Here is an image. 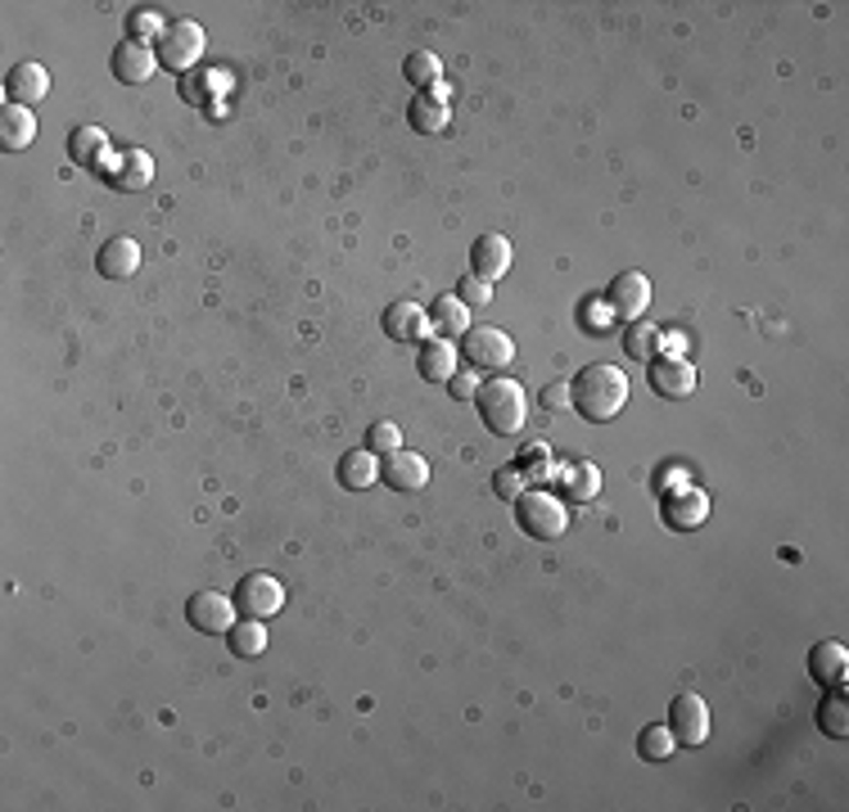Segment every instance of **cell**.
<instances>
[{
	"label": "cell",
	"instance_id": "cell-34",
	"mask_svg": "<svg viewBox=\"0 0 849 812\" xmlns=\"http://www.w3.org/2000/svg\"><path fill=\"white\" fill-rule=\"evenodd\" d=\"M456 299H461L465 307H484V303H493V284L480 280V275H465V280L456 284Z\"/></svg>",
	"mask_w": 849,
	"mask_h": 812
},
{
	"label": "cell",
	"instance_id": "cell-12",
	"mask_svg": "<svg viewBox=\"0 0 849 812\" xmlns=\"http://www.w3.org/2000/svg\"><path fill=\"white\" fill-rule=\"evenodd\" d=\"M96 172H105L114 190H127V195H131V190H150V181H154V159H150L146 150H122L118 163L105 159Z\"/></svg>",
	"mask_w": 849,
	"mask_h": 812
},
{
	"label": "cell",
	"instance_id": "cell-2",
	"mask_svg": "<svg viewBox=\"0 0 849 812\" xmlns=\"http://www.w3.org/2000/svg\"><path fill=\"white\" fill-rule=\"evenodd\" d=\"M475 407H480V420L493 429L497 439L520 434L525 420H529V398H525V389L515 385V379H506V375H497V379H488V385H480Z\"/></svg>",
	"mask_w": 849,
	"mask_h": 812
},
{
	"label": "cell",
	"instance_id": "cell-25",
	"mask_svg": "<svg viewBox=\"0 0 849 812\" xmlns=\"http://www.w3.org/2000/svg\"><path fill=\"white\" fill-rule=\"evenodd\" d=\"M226 646L235 659H258L267 650V624L262 618H235L230 632H226Z\"/></svg>",
	"mask_w": 849,
	"mask_h": 812
},
{
	"label": "cell",
	"instance_id": "cell-28",
	"mask_svg": "<svg viewBox=\"0 0 849 812\" xmlns=\"http://www.w3.org/2000/svg\"><path fill=\"white\" fill-rule=\"evenodd\" d=\"M411 127L424 136V131H443L448 127V105L439 95H416L411 100Z\"/></svg>",
	"mask_w": 849,
	"mask_h": 812
},
{
	"label": "cell",
	"instance_id": "cell-39",
	"mask_svg": "<svg viewBox=\"0 0 849 812\" xmlns=\"http://www.w3.org/2000/svg\"><path fill=\"white\" fill-rule=\"evenodd\" d=\"M655 488H659V497H665V492H678V488H687V474L674 469V465H669V469H659V484H655Z\"/></svg>",
	"mask_w": 849,
	"mask_h": 812
},
{
	"label": "cell",
	"instance_id": "cell-31",
	"mask_svg": "<svg viewBox=\"0 0 849 812\" xmlns=\"http://www.w3.org/2000/svg\"><path fill=\"white\" fill-rule=\"evenodd\" d=\"M366 447H370L375 456H394V452L402 447V429H398L394 420H375V424L366 429Z\"/></svg>",
	"mask_w": 849,
	"mask_h": 812
},
{
	"label": "cell",
	"instance_id": "cell-11",
	"mask_svg": "<svg viewBox=\"0 0 849 812\" xmlns=\"http://www.w3.org/2000/svg\"><path fill=\"white\" fill-rule=\"evenodd\" d=\"M109 68H114V77L122 82V86H140V82H150L154 77V68H159V55H154V45H146V41H122V45H114V59H109Z\"/></svg>",
	"mask_w": 849,
	"mask_h": 812
},
{
	"label": "cell",
	"instance_id": "cell-5",
	"mask_svg": "<svg viewBox=\"0 0 849 812\" xmlns=\"http://www.w3.org/2000/svg\"><path fill=\"white\" fill-rule=\"evenodd\" d=\"M461 357L475 370H506L515 361V344H511V334L497 329V325H470L461 334Z\"/></svg>",
	"mask_w": 849,
	"mask_h": 812
},
{
	"label": "cell",
	"instance_id": "cell-21",
	"mask_svg": "<svg viewBox=\"0 0 849 812\" xmlns=\"http://www.w3.org/2000/svg\"><path fill=\"white\" fill-rule=\"evenodd\" d=\"M416 370L424 379H434V385H448V379L456 375V344L452 339H424L420 357H416Z\"/></svg>",
	"mask_w": 849,
	"mask_h": 812
},
{
	"label": "cell",
	"instance_id": "cell-8",
	"mask_svg": "<svg viewBox=\"0 0 849 812\" xmlns=\"http://www.w3.org/2000/svg\"><path fill=\"white\" fill-rule=\"evenodd\" d=\"M605 307H610V316L642 321V312L651 307V280L642 271H620L605 290Z\"/></svg>",
	"mask_w": 849,
	"mask_h": 812
},
{
	"label": "cell",
	"instance_id": "cell-29",
	"mask_svg": "<svg viewBox=\"0 0 849 812\" xmlns=\"http://www.w3.org/2000/svg\"><path fill=\"white\" fill-rule=\"evenodd\" d=\"M818 727H823L831 740H845V736H849V700L840 695V686H836V695L823 700V708H818Z\"/></svg>",
	"mask_w": 849,
	"mask_h": 812
},
{
	"label": "cell",
	"instance_id": "cell-17",
	"mask_svg": "<svg viewBox=\"0 0 849 812\" xmlns=\"http://www.w3.org/2000/svg\"><path fill=\"white\" fill-rule=\"evenodd\" d=\"M434 325H430V312H424L420 303H411V299H402V303H389V312H385V334L389 339H398V344H424V334H430Z\"/></svg>",
	"mask_w": 849,
	"mask_h": 812
},
{
	"label": "cell",
	"instance_id": "cell-32",
	"mask_svg": "<svg viewBox=\"0 0 849 812\" xmlns=\"http://www.w3.org/2000/svg\"><path fill=\"white\" fill-rule=\"evenodd\" d=\"M624 348H628V357H655V348H659V329L655 325H646V321H628V334H624Z\"/></svg>",
	"mask_w": 849,
	"mask_h": 812
},
{
	"label": "cell",
	"instance_id": "cell-4",
	"mask_svg": "<svg viewBox=\"0 0 849 812\" xmlns=\"http://www.w3.org/2000/svg\"><path fill=\"white\" fill-rule=\"evenodd\" d=\"M204 45H208V36H204V28L195 19H172L163 28V36L154 41V55L172 73H191L204 59Z\"/></svg>",
	"mask_w": 849,
	"mask_h": 812
},
{
	"label": "cell",
	"instance_id": "cell-30",
	"mask_svg": "<svg viewBox=\"0 0 849 812\" xmlns=\"http://www.w3.org/2000/svg\"><path fill=\"white\" fill-rule=\"evenodd\" d=\"M674 749H678V736H674L669 727H646V732L637 736V754H642L646 762H665Z\"/></svg>",
	"mask_w": 849,
	"mask_h": 812
},
{
	"label": "cell",
	"instance_id": "cell-6",
	"mask_svg": "<svg viewBox=\"0 0 849 812\" xmlns=\"http://www.w3.org/2000/svg\"><path fill=\"white\" fill-rule=\"evenodd\" d=\"M235 609H240L245 618H276L280 609H286V583L271 578V573H245L240 587H235Z\"/></svg>",
	"mask_w": 849,
	"mask_h": 812
},
{
	"label": "cell",
	"instance_id": "cell-3",
	"mask_svg": "<svg viewBox=\"0 0 849 812\" xmlns=\"http://www.w3.org/2000/svg\"><path fill=\"white\" fill-rule=\"evenodd\" d=\"M515 519H520V529L529 538H538V542H556L565 529H570V510H565V501L551 497V492H529V488L515 497Z\"/></svg>",
	"mask_w": 849,
	"mask_h": 812
},
{
	"label": "cell",
	"instance_id": "cell-14",
	"mask_svg": "<svg viewBox=\"0 0 849 812\" xmlns=\"http://www.w3.org/2000/svg\"><path fill=\"white\" fill-rule=\"evenodd\" d=\"M45 95H51V73H45L41 64L23 59V64H14V68L6 73V100H10V105L32 109L36 100H45Z\"/></svg>",
	"mask_w": 849,
	"mask_h": 812
},
{
	"label": "cell",
	"instance_id": "cell-19",
	"mask_svg": "<svg viewBox=\"0 0 849 812\" xmlns=\"http://www.w3.org/2000/svg\"><path fill=\"white\" fill-rule=\"evenodd\" d=\"M809 673H814V682L818 686H840L845 682V673H849V650L840 646V641H818L814 650H809Z\"/></svg>",
	"mask_w": 849,
	"mask_h": 812
},
{
	"label": "cell",
	"instance_id": "cell-10",
	"mask_svg": "<svg viewBox=\"0 0 849 812\" xmlns=\"http://www.w3.org/2000/svg\"><path fill=\"white\" fill-rule=\"evenodd\" d=\"M669 732L678 736V745H705V736H710V704L691 691L678 695L669 708Z\"/></svg>",
	"mask_w": 849,
	"mask_h": 812
},
{
	"label": "cell",
	"instance_id": "cell-16",
	"mask_svg": "<svg viewBox=\"0 0 849 812\" xmlns=\"http://www.w3.org/2000/svg\"><path fill=\"white\" fill-rule=\"evenodd\" d=\"M705 515H710V497H705L700 488H678V492H665V523L678 533H691L705 523Z\"/></svg>",
	"mask_w": 849,
	"mask_h": 812
},
{
	"label": "cell",
	"instance_id": "cell-23",
	"mask_svg": "<svg viewBox=\"0 0 849 812\" xmlns=\"http://www.w3.org/2000/svg\"><path fill=\"white\" fill-rule=\"evenodd\" d=\"M36 140V118H32V109H23V105H6L0 109V145L6 150H28Z\"/></svg>",
	"mask_w": 849,
	"mask_h": 812
},
{
	"label": "cell",
	"instance_id": "cell-37",
	"mask_svg": "<svg viewBox=\"0 0 849 812\" xmlns=\"http://www.w3.org/2000/svg\"><path fill=\"white\" fill-rule=\"evenodd\" d=\"M448 393H452L456 402H475V398H480V375H475V370H456V375L448 379Z\"/></svg>",
	"mask_w": 849,
	"mask_h": 812
},
{
	"label": "cell",
	"instance_id": "cell-36",
	"mask_svg": "<svg viewBox=\"0 0 849 812\" xmlns=\"http://www.w3.org/2000/svg\"><path fill=\"white\" fill-rule=\"evenodd\" d=\"M515 465H520V469L529 474V479H547V474H551V456H547V447H542V443H529Z\"/></svg>",
	"mask_w": 849,
	"mask_h": 812
},
{
	"label": "cell",
	"instance_id": "cell-22",
	"mask_svg": "<svg viewBox=\"0 0 849 812\" xmlns=\"http://www.w3.org/2000/svg\"><path fill=\"white\" fill-rule=\"evenodd\" d=\"M340 484L362 492L370 484H380V456H375L370 447H357V452H344L340 456Z\"/></svg>",
	"mask_w": 849,
	"mask_h": 812
},
{
	"label": "cell",
	"instance_id": "cell-9",
	"mask_svg": "<svg viewBox=\"0 0 849 812\" xmlns=\"http://www.w3.org/2000/svg\"><path fill=\"white\" fill-rule=\"evenodd\" d=\"M646 379H651L655 398H665V402H678V398L696 393V366L687 357H659V361H651Z\"/></svg>",
	"mask_w": 849,
	"mask_h": 812
},
{
	"label": "cell",
	"instance_id": "cell-15",
	"mask_svg": "<svg viewBox=\"0 0 849 812\" xmlns=\"http://www.w3.org/2000/svg\"><path fill=\"white\" fill-rule=\"evenodd\" d=\"M380 484H389L394 492H420L424 484H430V465H424V456L398 447V452L380 465Z\"/></svg>",
	"mask_w": 849,
	"mask_h": 812
},
{
	"label": "cell",
	"instance_id": "cell-33",
	"mask_svg": "<svg viewBox=\"0 0 849 812\" xmlns=\"http://www.w3.org/2000/svg\"><path fill=\"white\" fill-rule=\"evenodd\" d=\"M163 28H168V23H163L159 14H150V10H140V14H131V19H127V36H131V41H146V45H150V41H159V36H163Z\"/></svg>",
	"mask_w": 849,
	"mask_h": 812
},
{
	"label": "cell",
	"instance_id": "cell-27",
	"mask_svg": "<svg viewBox=\"0 0 849 812\" xmlns=\"http://www.w3.org/2000/svg\"><path fill=\"white\" fill-rule=\"evenodd\" d=\"M402 77H407L420 95H430V90H439V82H443V64H439V55H430V51H411L407 64H402Z\"/></svg>",
	"mask_w": 849,
	"mask_h": 812
},
{
	"label": "cell",
	"instance_id": "cell-20",
	"mask_svg": "<svg viewBox=\"0 0 849 812\" xmlns=\"http://www.w3.org/2000/svg\"><path fill=\"white\" fill-rule=\"evenodd\" d=\"M100 275H109V280H131L136 271H140V245L136 240H127V235H114V240H105L100 245Z\"/></svg>",
	"mask_w": 849,
	"mask_h": 812
},
{
	"label": "cell",
	"instance_id": "cell-13",
	"mask_svg": "<svg viewBox=\"0 0 849 812\" xmlns=\"http://www.w3.org/2000/svg\"><path fill=\"white\" fill-rule=\"evenodd\" d=\"M506 271H511V240H506V235H497V230L480 235L475 249H470V275L497 284Z\"/></svg>",
	"mask_w": 849,
	"mask_h": 812
},
{
	"label": "cell",
	"instance_id": "cell-24",
	"mask_svg": "<svg viewBox=\"0 0 849 812\" xmlns=\"http://www.w3.org/2000/svg\"><path fill=\"white\" fill-rule=\"evenodd\" d=\"M430 325L439 329V339H461L470 329V307L456 299V294H443L430 303Z\"/></svg>",
	"mask_w": 849,
	"mask_h": 812
},
{
	"label": "cell",
	"instance_id": "cell-18",
	"mask_svg": "<svg viewBox=\"0 0 849 812\" xmlns=\"http://www.w3.org/2000/svg\"><path fill=\"white\" fill-rule=\"evenodd\" d=\"M551 484H560L565 492H570V501H597L601 492V469L592 461H574V465H560L547 474Z\"/></svg>",
	"mask_w": 849,
	"mask_h": 812
},
{
	"label": "cell",
	"instance_id": "cell-1",
	"mask_svg": "<svg viewBox=\"0 0 849 812\" xmlns=\"http://www.w3.org/2000/svg\"><path fill=\"white\" fill-rule=\"evenodd\" d=\"M570 402L583 420L592 424H605L615 420L624 407H628V375L610 361H597V366H583L570 385Z\"/></svg>",
	"mask_w": 849,
	"mask_h": 812
},
{
	"label": "cell",
	"instance_id": "cell-38",
	"mask_svg": "<svg viewBox=\"0 0 849 812\" xmlns=\"http://www.w3.org/2000/svg\"><path fill=\"white\" fill-rule=\"evenodd\" d=\"M538 402L547 407V411H570L574 402H570V379H551V385L538 393Z\"/></svg>",
	"mask_w": 849,
	"mask_h": 812
},
{
	"label": "cell",
	"instance_id": "cell-7",
	"mask_svg": "<svg viewBox=\"0 0 849 812\" xmlns=\"http://www.w3.org/2000/svg\"><path fill=\"white\" fill-rule=\"evenodd\" d=\"M235 596H222V592H195L191 600H185V624H191L195 632L204 637H217V632H230L235 624Z\"/></svg>",
	"mask_w": 849,
	"mask_h": 812
},
{
	"label": "cell",
	"instance_id": "cell-26",
	"mask_svg": "<svg viewBox=\"0 0 849 812\" xmlns=\"http://www.w3.org/2000/svg\"><path fill=\"white\" fill-rule=\"evenodd\" d=\"M68 154H73V163H82V167H100L105 154H109L105 127H77V131L68 136Z\"/></svg>",
	"mask_w": 849,
	"mask_h": 812
},
{
	"label": "cell",
	"instance_id": "cell-35",
	"mask_svg": "<svg viewBox=\"0 0 849 812\" xmlns=\"http://www.w3.org/2000/svg\"><path fill=\"white\" fill-rule=\"evenodd\" d=\"M493 492H497L502 501H515V497L525 492V469H520V465H506V469H497Z\"/></svg>",
	"mask_w": 849,
	"mask_h": 812
}]
</instances>
